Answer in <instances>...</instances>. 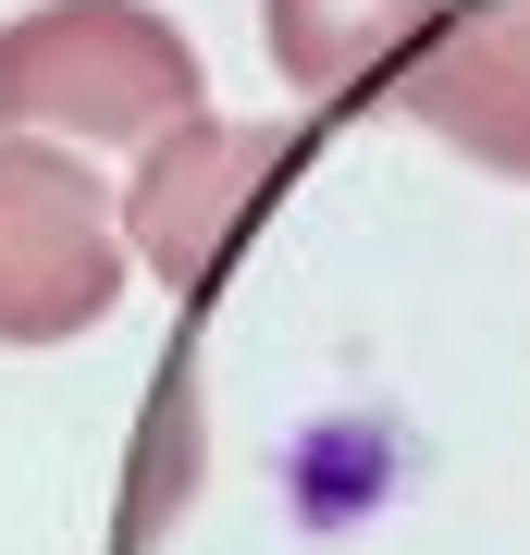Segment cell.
Masks as SVG:
<instances>
[{
	"label": "cell",
	"mask_w": 530,
	"mask_h": 555,
	"mask_svg": "<svg viewBox=\"0 0 530 555\" xmlns=\"http://www.w3.org/2000/svg\"><path fill=\"white\" fill-rule=\"evenodd\" d=\"M444 38V0H259V50L296 100H358Z\"/></svg>",
	"instance_id": "cell-5"
},
{
	"label": "cell",
	"mask_w": 530,
	"mask_h": 555,
	"mask_svg": "<svg viewBox=\"0 0 530 555\" xmlns=\"http://www.w3.org/2000/svg\"><path fill=\"white\" fill-rule=\"evenodd\" d=\"M210 112L185 25L148 0H38L0 25V137H75V149H160Z\"/></svg>",
	"instance_id": "cell-1"
},
{
	"label": "cell",
	"mask_w": 530,
	"mask_h": 555,
	"mask_svg": "<svg viewBox=\"0 0 530 555\" xmlns=\"http://www.w3.org/2000/svg\"><path fill=\"white\" fill-rule=\"evenodd\" d=\"M395 100L432 124L456 160L530 185V0H469L408 75H395Z\"/></svg>",
	"instance_id": "cell-4"
},
{
	"label": "cell",
	"mask_w": 530,
	"mask_h": 555,
	"mask_svg": "<svg viewBox=\"0 0 530 555\" xmlns=\"http://www.w3.org/2000/svg\"><path fill=\"white\" fill-rule=\"evenodd\" d=\"M296 160L284 124H222V112H197L173 124L148 160H137V185H124V247L148 259L160 284H210V259L247 235V210H259V185H272Z\"/></svg>",
	"instance_id": "cell-3"
},
{
	"label": "cell",
	"mask_w": 530,
	"mask_h": 555,
	"mask_svg": "<svg viewBox=\"0 0 530 555\" xmlns=\"http://www.w3.org/2000/svg\"><path fill=\"white\" fill-rule=\"evenodd\" d=\"M124 272V210L99 198L75 149L0 137V346H75L87 321H112Z\"/></svg>",
	"instance_id": "cell-2"
}]
</instances>
